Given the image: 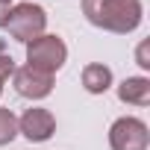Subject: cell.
Listing matches in <instances>:
<instances>
[{
    "label": "cell",
    "mask_w": 150,
    "mask_h": 150,
    "mask_svg": "<svg viewBox=\"0 0 150 150\" xmlns=\"http://www.w3.org/2000/svg\"><path fill=\"white\" fill-rule=\"evenodd\" d=\"M88 24L109 33H132L141 24V0H83Z\"/></svg>",
    "instance_id": "6da1fadb"
},
{
    "label": "cell",
    "mask_w": 150,
    "mask_h": 150,
    "mask_svg": "<svg viewBox=\"0 0 150 150\" xmlns=\"http://www.w3.org/2000/svg\"><path fill=\"white\" fill-rule=\"evenodd\" d=\"M6 33L15 38V41H24L30 44L33 38L44 35V27H47V12L38 6V3H18L9 9V18H6Z\"/></svg>",
    "instance_id": "7a4b0ae2"
},
{
    "label": "cell",
    "mask_w": 150,
    "mask_h": 150,
    "mask_svg": "<svg viewBox=\"0 0 150 150\" xmlns=\"http://www.w3.org/2000/svg\"><path fill=\"white\" fill-rule=\"evenodd\" d=\"M65 59H68V47L59 35H38L27 44V62H30V68H35L41 74L53 77L65 65Z\"/></svg>",
    "instance_id": "3957f363"
},
{
    "label": "cell",
    "mask_w": 150,
    "mask_h": 150,
    "mask_svg": "<svg viewBox=\"0 0 150 150\" xmlns=\"http://www.w3.org/2000/svg\"><path fill=\"white\" fill-rule=\"evenodd\" d=\"M147 124L138 118H118L109 129V147L112 150H147Z\"/></svg>",
    "instance_id": "277c9868"
},
{
    "label": "cell",
    "mask_w": 150,
    "mask_h": 150,
    "mask_svg": "<svg viewBox=\"0 0 150 150\" xmlns=\"http://www.w3.org/2000/svg\"><path fill=\"white\" fill-rule=\"evenodd\" d=\"M15 91L21 94V97H30V100H41V97H47L50 91H53V77L50 74H41V71H35V68H18L15 74Z\"/></svg>",
    "instance_id": "5b68a950"
},
{
    "label": "cell",
    "mask_w": 150,
    "mask_h": 150,
    "mask_svg": "<svg viewBox=\"0 0 150 150\" xmlns=\"http://www.w3.org/2000/svg\"><path fill=\"white\" fill-rule=\"evenodd\" d=\"M56 129V118L47 109H27L18 121V132H24L30 141H47Z\"/></svg>",
    "instance_id": "8992f818"
},
{
    "label": "cell",
    "mask_w": 150,
    "mask_h": 150,
    "mask_svg": "<svg viewBox=\"0 0 150 150\" xmlns=\"http://www.w3.org/2000/svg\"><path fill=\"white\" fill-rule=\"evenodd\" d=\"M118 97L132 106H147L150 103V80L147 77H127L118 86Z\"/></svg>",
    "instance_id": "52a82bcc"
},
{
    "label": "cell",
    "mask_w": 150,
    "mask_h": 150,
    "mask_svg": "<svg viewBox=\"0 0 150 150\" xmlns=\"http://www.w3.org/2000/svg\"><path fill=\"white\" fill-rule=\"evenodd\" d=\"M83 86H86L88 94H103V91H109V86H112V71H109L106 65H100V62L86 65V68H83Z\"/></svg>",
    "instance_id": "ba28073f"
},
{
    "label": "cell",
    "mask_w": 150,
    "mask_h": 150,
    "mask_svg": "<svg viewBox=\"0 0 150 150\" xmlns=\"http://www.w3.org/2000/svg\"><path fill=\"white\" fill-rule=\"evenodd\" d=\"M15 135H18V118L12 115V109H3V106H0V147L9 144Z\"/></svg>",
    "instance_id": "9c48e42d"
},
{
    "label": "cell",
    "mask_w": 150,
    "mask_h": 150,
    "mask_svg": "<svg viewBox=\"0 0 150 150\" xmlns=\"http://www.w3.org/2000/svg\"><path fill=\"white\" fill-rule=\"evenodd\" d=\"M9 74H15V62H12V56L0 47V80H6Z\"/></svg>",
    "instance_id": "30bf717a"
},
{
    "label": "cell",
    "mask_w": 150,
    "mask_h": 150,
    "mask_svg": "<svg viewBox=\"0 0 150 150\" xmlns=\"http://www.w3.org/2000/svg\"><path fill=\"white\" fill-rule=\"evenodd\" d=\"M9 9H12V3H6V0H0V27L6 24V18H9Z\"/></svg>",
    "instance_id": "8fae6325"
},
{
    "label": "cell",
    "mask_w": 150,
    "mask_h": 150,
    "mask_svg": "<svg viewBox=\"0 0 150 150\" xmlns=\"http://www.w3.org/2000/svg\"><path fill=\"white\" fill-rule=\"evenodd\" d=\"M138 65H141V68H150V62H147V44L138 47Z\"/></svg>",
    "instance_id": "7c38bea8"
},
{
    "label": "cell",
    "mask_w": 150,
    "mask_h": 150,
    "mask_svg": "<svg viewBox=\"0 0 150 150\" xmlns=\"http://www.w3.org/2000/svg\"><path fill=\"white\" fill-rule=\"evenodd\" d=\"M0 94H3V80H0Z\"/></svg>",
    "instance_id": "4fadbf2b"
},
{
    "label": "cell",
    "mask_w": 150,
    "mask_h": 150,
    "mask_svg": "<svg viewBox=\"0 0 150 150\" xmlns=\"http://www.w3.org/2000/svg\"><path fill=\"white\" fill-rule=\"evenodd\" d=\"M6 3H12V0H6Z\"/></svg>",
    "instance_id": "5bb4252c"
}]
</instances>
